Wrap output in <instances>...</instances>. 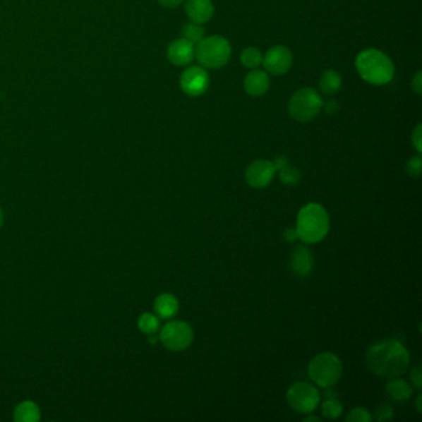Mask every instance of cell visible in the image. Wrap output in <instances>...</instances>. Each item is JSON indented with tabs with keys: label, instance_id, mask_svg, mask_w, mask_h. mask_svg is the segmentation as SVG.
Segmentation results:
<instances>
[{
	"label": "cell",
	"instance_id": "obj_22",
	"mask_svg": "<svg viewBox=\"0 0 422 422\" xmlns=\"http://www.w3.org/2000/svg\"><path fill=\"white\" fill-rule=\"evenodd\" d=\"M159 326H160L159 318H157L155 315L149 313V312L143 313L140 318H139V321H138V327H139V330H140L143 333L150 334V336L151 334H154V333L159 330Z\"/></svg>",
	"mask_w": 422,
	"mask_h": 422
},
{
	"label": "cell",
	"instance_id": "obj_32",
	"mask_svg": "<svg viewBox=\"0 0 422 422\" xmlns=\"http://www.w3.org/2000/svg\"><path fill=\"white\" fill-rule=\"evenodd\" d=\"M322 108H325L327 114L332 116V114H334L339 109V106H338V103L336 101H328L322 106Z\"/></svg>",
	"mask_w": 422,
	"mask_h": 422
},
{
	"label": "cell",
	"instance_id": "obj_15",
	"mask_svg": "<svg viewBox=\"0 0 422 422\" xmlns=\"http://www.w3.org/2000/svg\"><path fill=\"white\" fill-rule=\"evenodd\" d=\"M269 87H270V80H269L267 72H264V71H251L244 80V90L248 95L253 97L265 95Z\"/></svg>",
	"mask_w": 422,
	"mask_h": 422
},
{
	"label": "cell",
	"instance_id": "obj_5",
	"mask_svg": "<svg viewBox=\"0 0 422 422\" xmlns=\"http://www.w3.org/2000/svg\"><path fill=\"white\" fill-rule=\"evenodd\" d=\"M343 367L341 359L333 353L317 354L308 366V374L318 387H331L342 377Z\"/></svg>",
	"mask_w": 422,
	"mask_h": 422
},
{
	"label": "cell",
	"instance_id": "obj_27",
	"mask_svg": "<svg viewBox=\"0 0 422 422\" xmlns=\"http://www.w3.org/2000/svg\"><path fill=\"white\" fill-rule=\"evenodd\" d=\"M392 409L390 405L387 404H382L377 407L375 410V418L379 421H385V420H390L392 417Z\"/></svg>",
	"mask_w": 422,
	"mask_h": 422
},
{
	"label": "cell",
	"instance_id": "obj_4",
	"mask_svg": "<svg viewBox=\"0 0 422 422\" xmlns=\"http://www.w3.org/2000/svg\"><path fill=\"white\" fill-rule=\"evenodd\" d=\"M231 47L226 37L210 36L197 44L195 57L205 68H221L231 59Z\"/></svg>",
	"mask_w": 422,
	"mask_h": 422
},
{
	"label": "cell",
	"instance_id": "obj_14",
	"mask_svg": "<svg viewBox=\"0 0 422 422\" xmlns=\"http://www.w3.org/2000/svg\"><path fill=\"white\" fill-rule=\"evenodd\" d=\"M313 267L311 251L306 246H299L292 251L291 269L297 277H308Z\"/></svg>",
	"mask_w": 422,
	"mask_h": 422
},
{
	"label": "cell",
	"instance_id": "obj_26",
	"mask_svg": "<svg viewBox=\"0 0 422 422\" xmlns=\"http://www.w3.org/2000/svg\"><path fill=\"white\" fill-rule=\"evenodd\" d=\"M421 157L420 156H414L410 160L407 161L406 171L410 176L418 177L421 175Z\"/></svg>",
	"mask_w": 422,
	"mask_h": 422
},
{
	"label": "cell",
	"instance_id": "obj_34",
	"mask_svg": "<svg viewBox=\"0 0 422 422\" xmlns=\"http://www.w3.org/2000/svg\"><path fill=\"white\" fill-rule=\"evenodd\" d=\"M284 238H285V241H289V243H294L296 239H299L296 229H294V228L287 229V231L284 233Z\"/></svg>",
	"mask_w": 422,
	"mask_h": 422
},
{
	"label": "cell",
	"instance_id": "obj_2",
	"mask_svg": "<svg viewBox=\"0 0 422 422\" xmlns=\"http://www.w3.org/2000/svg\"><path fill=\"white\" fill-rule=\"evenodd\" d=\"M358 73L363 80L375 85L382 86L387 85L394 77L395 67L392 61L382 51L375 49H368L357 56L356 60Z\"/></svg>",
	"mask_w": 422,
	"mask_h": 422
},
{
	"label": "cell",
	"instance_id": "obj_23",
	"mask_svg": "<svg viewBox=\"0 0 422 422\" xmlns=\"http://www.w3.org/2000/svg\"><path fill=\"white\" fill-rule=\"evenodd\" d=\"M182 36H183V39H186L195 45V44H198L200 41L205 39V29L202 28L201 24L190 23V24L183 26Z\"/></svg>",
	"mask_w": 422,
	"mask_h": 422
},
{
	"label": "cell",
	"instance_id": "obj_21",
	"mask_svg": "<svg viewBox=\"0 0 422 422\" xmlns=\"http://www.w3.org/2000/svg\"><path fill=\"white\" fill-rule=\"evenodd\" d=\"M241 62L246 68L254 70L262 64L263 54L257 47H246V50L241 51Z\"/></svg>",
	"mask_w": 422,
	"mask_h": 422
},
{
	"label": "cell",
	"instance_id": "obj_17",
	"mask_svg": "<svg viewBox=\"0 0 422 422\" xmlns=\"http://www.w3.org/2000/svg\"><path fill=\"white\" fill-rule=\"evenodd\" d=\"M387 397L395 402H405L412 395V387L400 378H394L385 387Z\"/></svg>",
	"mask_w": 422,
	"mask_h": 422
},
{
	"label": "cell",
	"instance_id": "obj_28",
	"mask_svg": "<svg viewBox=\"0 0 422 422\" xmlns=\"http://www.w3.org/2000/svg\"><path fill=\"white\" fill-rule=\"evenodd\" d=\"M412 143H414V146L416 147V150L418 152H421L422 151V126L421 124H418V126L415 128V131L412 133Z\"/></svg>",
	"mask_w": 422,
	"mask_h": 422
},
{
	"label": "cell",
	"instance_id": "obj_13",
	"mask_svg": "<svg viewBox=\"0 0 422 422\" xmlns=\"http://www.w3.org/2000/svg\"><path fill=\"white\" fill-rule=\"evenodd\" d=\"M185 11L192 23L205 24L211 20L215 14V6L211 0H187Z\"/></svg>",
	"mask_w": 422,
	"mask_h": 422
},
{
	"label": "cell",
	"instance_id": "obj_33",
	"mask_svg": "<svg viewBox=\"0 0 422 422\" xmlns=\"http://www.w3.org/2000/svg\"><path fill=\"white\" fill-rule=\"evenodd\" d=\"M157 1H159V4L164 6V8L172 9V8H177V6H181L183 0H157Z\"/></svg>",
	"mask_w": 422,
	"mask_h": 422
},
{
	"label": "cell",
	"instance_id": "obj_10",
	"mask_svg": "<svg viewBox=\"0 0 422 422\" xmlns=\"http://www.w3.org/2000/svg\"><path fill=\"white\" fill-rule=\"evenodd\" d=\"M265 70L272 75L280 76L287 73L292 65V54L285 46H275L267 51L263 57Z\"/></svg>",
	"mask_w": 422,
	"mask_h": 422
},
{
	"label": "cell",
	"instance_id": "obj_25",
	"mask_svg": "<svg viewBox=\"0 0 422 422\" xmlns=\"http://www.w3.org/2000/svg\"><path fill=\"white\" fill-rule=\"evenodd\" d=\"M372 415H370V412L368 411L367 409L357 407V409H353L352 411L348 414L346 421L369 422L372 421Z\"/></svg>",
	"mask_w": 422,
	"mask_h": 422
},
{
	"label": "cell",
	"instance_id": "obj_37",
	"mask_svg": "<svg viewBox=\"0 0 422 422\" xmlns=\"http://www.w3.org/2000/svg\"><path fill=\"white\" fill-rule=\"evenodd\" d=\"M3 221H4V215H3L1 207H0V228H1V226H3Z\"/></svg>",
	"mask_w": 422,
	"mask_h": 422
},
{
	"label": "cell",
	"instance_id": "obj_18",
	"mask_svg": "<svg viewBox=\"0 0 422 422\" xmlns=\"http://www.w3.org/2000/svg\"><path fill=\"white\" fill-rule=\"evenodd\" d=\"M41 412L35 402H23L16 406L14 420L16 422H36L40 420Z\"/></svg>",
	"mask_w": 422,
	"mask_h": 422
},
{
	"label": "cell",
	"instance_id": "obj_6",
	"mask_svg": "<svg viewBox=\"0 0 422 422\" xmlns=\"http://www.w3.org/2000/svg\"><path fill=\"white\" fill-rule=\"evenodd\" d=\"M323 101L321 96L312 88H301L291 97L289 103V113L291 118L300 123H306L316 118L322 111Z\"/></svg>",
	"mask_w": 422,
	"mask_h": 422
},
{
	"label": "cell",
	"instance_id": "obj_16",
	"mask_svg": "<svg viewBox=\"0 0 422 422\" xmlns=\"http://www.w3.org/2000/svg\"><path fill=\"white\" fill-rule=\"evenodd\" d=\"M154 308L161 318H171L179 311V301L171 294H161L156 297Z\"/></svg>",
	"mask_w": 422,
	"mask_h": 422
},
{
	"label": "cell",
	"instance_id": "obj_9",
	"mask_svg": "<svg viewBox=\"0 0 422 422\" xmlns=\"http://www.w3.org/2000/svg\"><path fill=\"white\" fill-rule=\"evenodd\" d=\"M180 85L187 96H202L210 86V76L201 66H193L182 73Z\"/></svg>",
	"mask_w": 422,
	"mask_h": 422
},
{
	"label": "cell",
	"instance_id": "obj_1",
	"mask_svg": "<svg viewBox=\"0 0 422 422\" xmlns=\"http://www.w3.org/2000/svg\"><path fill=\"white\" fill-rule=\"evenodd\" d=\"M410 356L402 343L385 339L369 347L367 364L374 374L385 379L402 377L406 372Z\"/></svg>",
	"mask_w": 422,
	"mask_h": 422
},
{
	"label": "cell",
	"instance_id": "obj_31",
	"mask_svg": "<svg viewBox=\"0 0 422 422\" xmlns=\"http://www.w3.org/2000/svg\"><path fill=\"white\" fill-rule=\"evenodd\" d=\"M272 164H274V166H275V169H277V170H282V169H284L285 166L289 165V160H287V156L279 155L274 159Z\"/></svg>",
	"mask_w": 422,
	"mask_h": 422
},
{
	"label": "cell",
	"instance_id": "obj_19",
	"mask_svg": "<svg viewBox=\"0 0 422 422\" xmlns=\"http://www.w3.org/2000/svg\"><path fill=\"white\" fill-rule=\"evenodd\" d=\"M341 86H342V78L337 71L328 70L321 76L320 90L323 95L333 96L341 90Z\"/></svg>",
	"mask_w": 422,
	"mask_h": 422
},
{
	"label": "cell",
	"instance_id": "obj_36",
	"mask_svg": "<svg viewBox=\"0 0 422 422\" xmlns=\"http://www.w3.org/2000/svg\"><path fill=\"white\" fill-rule=\"evenodd\" d=\"M305 421H320V418H318V417L316 416H310L307 417V418H305Z\"/></svg>",
	"mask_w": 422,
	"mask_h": 422
},
{
	"label": "cell",
	"instance_id": "obj_8",
	"mask_svg": "<svg viewBox=\"0 0 422 422\" xmlns=\"http://www.w3.org/2000/svg\"><path fill=\"white\" fill-rule=\"evenodd\" d=\"M289 405L301 414H310L320 402V394L316 387L308 382H296L290 387L287 394Z\"/></svg>",
	"mask_w": 422,
	"mask_h": 422
},
{
	"label": "cell",
	"instance_id": "obj_30",
	"mask_svg": "<svg viewBox=\"0 0 422 422\" xmlns=\"http://www.w3.org/2000/svg\"><path fill=\"white\" fill-rule=\"evenodd\" d=\"M412 90L416 92L417 95H421V90H422V75L421 72L418 71L415 77H414V80H412Z\"/></svg>",
	"mask_w": 422,
	"mask_h": 422
},
{
	"label": "cell",
	"instance_id": "obj_11",
	"mask_svg": "<svg viewBox=\"0 0 422 422\" xmlns=\"http://www.w3.org/2000/svg\"><path fill=\"white\" fill-rule=\"evenodd\" d=\"M275 172H277V169L272 161H254L246 169V182L254 188H264L267 185H270V182L275 176Z\"/></svg>",
	"mask_w": 422,
	"mask_h": 422
},
{
	"label": "cell",
	"instance_id": "obj_7",
	"mask_svg": "<svg viewBox=\"0 0 422 422\" xmlns=\"http://www.w3.org/2000/svg\"><path fill=\"white\" fill-rule=\"evenodd\" d=\"M160 341L167 349L181 352L191 346L193 331L186 322H169L161 330Z\"/></svg>",
	"mask_w": 422,
	"mask_h": 422
},
{
	"label": "cell",
	"instance_id": "obj_24",
	"mask_svg": "<svg viewBox=\"0 0 422 422\" xmlns=\"http://www.w3.org/2000/svg\"><path fill=\"white\" fill-rule=\"evenodd\" d=\"M279 172H280V180L287 186H296L297 183L301 180V174L297 170L296 167L287 165L282 170H279Z\"/></svg>",
	"mask_w": 422,
	"mask_h": 422
},
{
	"label": "cell",
	"instance_id": "obj_29",
	"mask_svg": "<svg viewBox=\"0 0 422 422\" xmlns=\"http://www.w3.org/2000/svg\"><path fill=\"white\" fill-rule=\"evenodd\" d=\"M411 380L412 382H414V385H415V387H418V389L421 387V368H420V366H417V367L412 368Z\"/></svg>",
	"mask_w": 422,
	"mask_h": 422
},
{
	"label": "cell",
	"instance_id": "obj_35",
	"mask_svg": "<svg viewBox=\"0 0 422 422\" xmlns=\"http://www.w3.org/2000/svg\"><path fill=\"white\" fill-rule=\"evenodd\" d=\"M416 405H417V410H418V411H421V410H422V407H421V394H420V395H418V397H417Z\"/></svg>",
	"mask_w": 422,
	"mask_h": 422
},
{
	"label": "cell",
	"instance_id": "obj_3",
	"mask_svg": "<svg viewBox=\"0 0 422 422\" xmlns=\"http://www.w3.org/2000/svg\"><path fill=\"white\" fill-rule=\"evenodd\" d=\"M330 219L326 210L318 203H308L297 216V236L305 243H317L327 236Z\"/></svg>",
	"mask_w": 422,
	"mask_h": 422
},
{
	"label": "cell",
	"instance_id": "obj_12",
	"mask_svg": "<svg viewBox=\"0 0 422 422\" xmlns=\"http://www.w3.org/2000/svg\"><path fill=\"white\" fill-rule=\"evenodd\" d=\"M167 57L174 65H188L195 59V45L183 37L172 41L167 49Z\"/></svg>",
	"mask_w": 422,
	"mask_h": 422
},
{
	"label": "cell",
	"instance_id": "obj_20",
	"mask_svg": "<svg viewBox=\"0 0 422 422\" xmlns=\"http://www.w3.org/2000/svg\"><path fill=\"white\" fill-rule=\"evenodd\" d=\"M342 404L333 392H326V400L322 404V415L327 418H338L342 415Z\"/></svg>",
	"mask_w": 422,
	"mask_h": 422
}]
</instances>
